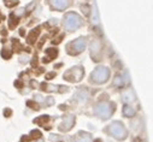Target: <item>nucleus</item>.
<instances>
[{
  "mask_svg": "<svg viewBox=\"0 0 153 142\" xmlns=\"http://www.w3.org/2000/svg\"><path fill=\"white\" fill-rule=\"evenodd\" d=\"M114 110H116V106H114L113 102L100 101V102L97 104L95 109H94V112H95L97 117H99L102 121H106V119H108L113 115Z\"/></svg>",
  "mask_w": 153,
  "mask_h": 142,
  "instance_id": "nucleus-5",
  "label": "nucleus"
},
{
  "mask_svg": "<svg viewBox=\"0 0 153 142\" xmlns=\"http://www.w3.org/2000/svg\"><path fill=\"white\" fill-rule=\"evenodd\" d=\"M50 118H48V116H42L41 118H37V119H35L34 122L35 123H39V124H42V123H45V122H47Z\"/></svg>",
  "mask_w": 153,
  "mask_h": 142,
  "instance_id": "nucleus-19",
  "label": "nucleus"
},
{
  "mask_svg": "<svg viewBox=\"0 0 153 142\" xmlns=\"http://www.w3.org/2000/svg\"><path fill=\"white\" fill-rule=\"evenodd\" d=\"M89 52H91V57L94 61H99L101 60V55H102V44L99 39H93L89 44Z\"/></svg>",
  "mask_w": 153,
  "mask_h": 142,
  "instance_id": "nucleus-7",
  "label": "nucleus"
},
{
  "mask_svg": "<svg viewBox=\"0 0 153 142\" xmlns=\"http://www.w3.org/2000/svg\"><path fill=\"white\" fill-rule=\"evenodd\" d=\"M74 124H75V116L68 115V116H65L63 118V121H62V123L59 125V130L63 131V132H66V131L72 129Z\"/></svg>",
  "mask_w": 153,
  "mask_h": 142,
  "instance_id": "nucleus-10",
  "label": "nucleus"
},
{
  "mask_svg": "<svg viewBox=\"0 0 153 142\" xmlns=\"http://www.w3.org/2000/svg\"><path fill=\"white\" fill-rule=\"evenodd\" d=\"M17 24H18V19L15 18V15L13 13H11L10 15V21H9V27L10 28H15Z\"/></svg>",
  "mask_w": 153,
  "mask_h": 142,
  "instance_id": "nucleus-15",
  "label": "nucleus"
},
{
  "mask_svg": "<svg viewBox=\"0 0 153 142\" xmlns=\"http://www.w3.org/2000/svg\"><path fill=\"white\" fill-rule=\"evenodd\" d=\"M40 31H41V29H40L39 27L35 28V29H33V30L29 33V35H28V44H30V45L35 44V41L37 40V36H39Z\"/></svg>",
  "mask_w": 153,
  "mask_h": 142,
  "instance_id": "nucleus-13",
  "label": "nucleus"
},
{
  "mask_svg": "<svg viewBox=\"0 0 153 142\" xmlns=\"http://www.w3.org/2000/svg\"><path fill=\"white\" fill-rule=\"evenodd\" d=\"M53 76H56V74H54V72H51V74H48V75H47V77H46V78H47V80H51V78H53Z\"/></svg>",
  "mask_w": 153,
  "mask_h": 142,
  "instance_id": "nucleus-26",
  "label": "nucleus"
},
{
  "mask_svg": "<svg viewBox=\"0 0 153 142\" xmlns=\"http://www.w3.org/2000/svg\"><path fill=\"white\" fill-rule=\"evenodd\" d=\"M41 136V132L39 130H33L31 131V138H39Z\"/></svg>",
  "mask_w": 153,
  "mask_h": 142,
  "instance_id": "nucleus-20",
  "label": "nucleus"
},
{
  "mask_svg": "<svg viewBox=\"0 0 153 142\" xmlns=\"http://www.w3.org/2000/svg\"><path fill=\"white\" fill-rule=\"evenodd\" d=\"M4 113H5V116H6V117H10V116L12 115V111H11L10 109H7V110H5V111H4Z\"/></svg>",
  "mask_w": 153,
  "mask_h": 142,
  "instance_id": "nucleus-24",
  "label": "nucleus"
},
{
  "mask_svg": "<svg viewBox=\"0 0 153 142\" xmlns=\"http://www.w3.org/2000/svg\"><path fill=\"white\" fill-rule=\"evenodd\" d=\"M46 53L50 55V60H51V59H53V58L57 57L58 50H57V48H48V50H46Z\"/></svg>",
  "mask_w": 153,
  "mask_h": 142,
  "instance_id": "nucleus-16",
  "label": "nucleus"
},
{
  "mask_svg": "<svg viewBox=\"0 0 153 142\" xmlns=\"http://www.w3.org/2000/svg\"><path fill=\"white\" fill-rule=\"evenodd\" d=\"M85 76V69L82 66H74L69 70H66L64 72V80L71 83H77L80 81H82Z\"/></svg>",
  "mask_w": 153,
  "mask_h": 142,
  "instance_id": "nucleus-6",
  "label": "nucleus"
},
{
  "mask_svg": "<svg viewBox=\"0 0 153 142\" xmlns=\"http://www.w3.org/2000/svg\"><path fill=\"white\" fill-rule=\"evenodd\" d=\"M88 45V40L86 36H80L77 39H75L72 41H70L66 45V53L69 55H79L81 53L85 52V50L87 48Z\"/></svg>",
  "mask_w": 153,
  "mask_h": 142,
  "instance_id": "nucleus-4",
  "label": "nucleus"
},
{
  "mask_svg": "<svg viewBox=\"0 0 153 142\" xmlns=\"http://www.w3.org/2000/svg\"><path fill=\"white\" fill-rule=\"evenodd\" d=\"M15 86H16L17 88H22V87H23V83H22L21 81H16V82H15Z\"/></svg>",
  "mask_w": 153,
  "mask_h": 142,
  "instance_id": "nucleus-25",
  "label": "nucleus"
},
{
  "mask_svg": "<svg viewBox=\"0 0 153 142\" xmlns=\"http://www.w3.org/2000/svg\"><path fill=\"white\" fill-rule=\"evenodd\" d=\"M17 4H18V0H5V5L7 7H12V6L17 5Z\"/></svg>",
  "mask_w": 153,
  "mask_h": 142,
  "instance_id": "nucleus-18",
  "label": "nucleus"
},
{
  "mask_svg": "<svg viewBox=\"0 0 153 142\" xmlns=\"http://www.w3.org/2000/svg\"><path fill=\"white\" fill-rule=\"evenodd\" d=\"M1 54H3V57H4V58H5V59H9V58H10V57H11V54H12V53H11V52H10V51H7V52H6V51H5V50H4V51H3V52H1Z\"/></svg>",
  "mask_w": 153,
  "mask_h": 142,
  "instance_id": "nucleus-23",
  "label": "nucleus"
},
{
  "mask_svg": "<svg viewBox=\"0 0 153 142\" xmlns=\"http://www.w3.org/2000/svg\"><path fill=\"white\" fill-rule=\"evenodd\" d=\"M106 131L110 136H112L117 141H124L129 136V132H128L126 125L121 121H113L112 123H110L108 126L106 128Z\"/></svg>",
  "mask_w": 153,
  "mask_h": 142,
  "instance_id": "nucleus-1",
  "label": "nucleus"
},
{
  "mask_svg": "<svg viewBox=\"0 0 153 142\" xmlns=\"http://www.w3.org/2000/svg\"><path fill=\"white\" fill-rule=\"evenodd\" d=\"M112 84H113V87L123 88V87L126 86V80H124L123 76H121V75H116V76H114V78H113V81H112Z\"/></svg>",
  "mask_w": 153,
  "mask_h": 142,
  "instance_id": "nucleus-14",
  "label": "nucleus"
},
{
  "mask_svg": "<svg viewBox=\"0 0 153 142\" xmlns=\"http://www.w3.org/2000/svg\"><path fill=\"white\" fill-rule=\"evenodd\" d=\"M72 4V0H50V5L56 11H64L70 7Z\"/></svg>",
  "mask_w": 153,
  "mask_h": 142,
  "instance_id": "nucleus-9",
  "label": "nucleus"
},
{
  "mask_svg": "<svg viewBox=\"0 0 153 142\" xmlns=\"http://www.w3.org/2000/svg\"><path fill=\"white\" fill-rule=\"evenodd\" d=\"M92 12H93V18H92V22H93V24H98L99 23V17H98V11H97V9L94 7L93 10H92Z\"/></svg>",
  "mask_w": 153,
  "mask_h": 142,
  "instance_id": "nucleus-17",
  "label": "nucleus"
},
{
  "mask_svg": "<svg viewBox=\"0 0 153 142\" xmlns=\"http://www.w3.org/2000/svg\"><path fill=\"white\" fill-rule=\"evenodd\" d=\"M27 105L29 106V107H31V109H35V110H39V107H37V105L35 104V102H33V101H27Z\"/></svg>",
  "mask_w": 153,
  "mask_h": 142,
  "instance_id": "nucleus-21",
  "label": "nucleus"
},
{
  "mask_svg": "<svg viewBox=\"0 0 153 142\" xmlns=\"http://www.w3.org/2000/svg\"><path fill=\"white\" fill-rule=\"evenodd\" d=\"M81 9H82V11L85 12V15H86V16H88V15H89V6H88V5H85V6L82 5V6H81Z\"/></svg>",
  "mask_w": 153,
  "mask_h": 142,
  "instance_id": "nucleus-22",
  "label": "nucleus"
},
{
  "mask_svg": "<svg viewBox=\"0 0 153 142\" xmlns=\"http://www.w3.org/2000/svg\"><path fill=\"white\" fill-rule=\"evenodd\" d=\"M76 142H92V136L89 132H85V131H80L76 135L75 138Z\"/></svg>",
  "mask_w": 153,
  "mask_h": 142,
  "instance_id": "nucleus-12",
  "label": "nucleus"
},
{
  "mask_svg": "<svg viewBox=\"0 0 153 142\" xmlns=\"http://www.w3.org/2000/svg\"><path fill=\"white\" fill-rule=\"evenodd\" d=\"M63 25L68 31H76L83 25L82 17L76 12H68L63 18Z\"/></svg>",
  "mask_w": 153,
  "mask_h": 142,
  "instance_id": "nucleus-3",
  "label": "nucleus"
},
{
  "mask_svg": "<svg viewBox=\"0 0 153 142\" xmlns=\"http://www.w3.org/2000/svg\"><path fill=\"white\" fill-rule=\"evenodd\" d=\"M122 113H123V116L126 118L133 119V118H136V116H137V109L133 104H124Z\"/></svg>",
  "mask_w": 153,
  "mask_h": 142,
  "instance_id": "nucleus-11",
  "label": "nucleus"
},
{
  "mask_svg": "<svg viewBox=\"0 0 153 142\" xmlns=\"http://www.w3.org/2000/svg\"><path fill=\"white\" fill-rule=\"evenodd\" d=\"M137 100L136 93L133 87H126L122 92V101L124 104H134Z\"/></svg>",
  "mask_w": 153,
  "mask_h": 142,
  "instance_id": "nucleus-8",
  "label": "nucleus"
},
{
  "mask_svg": "<svg viewBox=\"0 0 153 142\" xmlns=\"http://www.w3.org/2000/svg\"><path fill=\"white\" fill-rule=\"evenodd\" d=\"M111 77V70L107 66H97L89 76V81L94 84H105Z\"/></svg>",
  "mask_w": 153,
  "mask_h": 142,
  "instance_id": "nucleus-2",
  "label": "nucleus"
}]
</instances>
